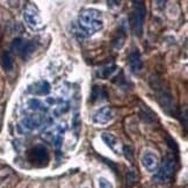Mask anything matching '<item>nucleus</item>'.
Masks as SVG:
<instances>
[{
  "mask_svg": "<svg viewBox=\"0 0 188 188\" xmlns=\"http://www.w3.org/2000/svg\"><path fill=\"white\" fill-rule=\"evenodd\" d=\"M150 86L154 91L156 99L164 112L172 117H178V106L173 94L170 87L165 84V81H163L157 76H152L150 78Z\"/></svg>",
  "mask_w": 188,
  "mask_h": 188,
  "instance_id": "nucleus-1",
  "label": "nucleus"
},
{
  "mask_svg": "<svg viewBox=\"0 0 188 188\" xmlns=\"http://www.w3.org/2000/svg\"><path fill=\"white\" fill-rule=\"evenodd\" d=\"M78 25L84 35H93L104 28V20L101 12L93 8H86L80 12L78 16Z\"/></svg>",
  "mask_w": 188,
  "mask_h": 188,
  "instance_id": "nucleus-2",
  "label": "nucleus"
},
{
  "mask_svg": "<svg viewBox=\"0 0 188 188\" xmlns=\"http://www.w3.org/2000/svg\"><path fill=\"white\" fill-rule=\"evenodd\" d=\"M146 16V6L144 1H134L133 10L129 15V23L136 36L141 37L143 35L144 21Z\"/></svg>",
  "mask_w": 188,
  "mask_h": 188,
  "instance_id": "nucleus-3",
  "label": "nucleus"
},
{
  "mask_svg": "<svg viewBox=\"0 0 188 188\" xmlns=\"http://www.w3.org/2000/svg\"><path fill=\"white\" fill-rule=\"evenodd\" d=\"M177 170V158L173 153H168L165 156L163 163L159 170L154 174V180L159 183H165L171 181Z\"/></svg>",
  "mask_w": 188,
  "mask_h": 188,
  "instance_id": "nucleus-4",
  "label": "nucleus"
},
{
  "mask_svg": "<svg viewBox=\"0 0 188 188\" xmlns=\"http://www.w3.org/2000/svg\"><path fill=\"white\" fill-rule=\"evenodd\" d=\"M27 158L36 167H43L49 163V152L43 145H35L28 150Z\"/></svg>",
  "mask_w": 188,
  "mask_h": 188,
  "instance_id": "nucleus-5",
  "label": "nucleus"
},
{
  "mask_svg": "<svg viewBox=\"0 0 188 188\" xmlns=\"http://www.w3.org/2000/svg\"><path fill=\"white\" fill-rule=\"evenodd\" d=\"M10 49L14 54L21 56L23 59L28 58L30 55L33 54L36 49V43L34 41H27L23 39H15L12 44Z\"/></svg>",
  "mask_w": 188,
  "mask_h": 188,
  "instance_id": "nucleus-6",
  "label": "nucleus"
},
{
  "mask_svg": "<svg viewBox=\"0 0 188 188\" xmlns=\"http://www.w3.org/2000/svg\"><path fill=\"white\" fill-rule=\"evenodd\" d=\"M23 19L26 23L31 29H39L42 26V19L39 13V10L36 8V6L28 4L23 10Z\"/></svg>",
  "mask_w": 188,
  "mask_h": 188,
  "instance_id": "nucleus-7",
  "label": "nucleus"
},
{
  "mask_svg": "<svg viewBox=\"0 0 188 188\" xmlns=\"http://www.w3.org/2000/svg\"><path fill=\"white\" fill-rule=\"evenodd\" d=\"M115 116L114 109L109 106H104L102 108H100L99 110H96L93 115V121L94 123L96 124H101V125H104V124L112 122L113 119Z\"/></svg>",
  "mask_w": 188,
  "mask_h": 188,
  "instance_id": "nucleus-8",
  "label": "nucleus"
},
{
  "mask_svg": "<svg viewBox=\"0 0 188 188\" xmlns=\"http://www.w3.org/2000/svg\"><path fill=\"white\" fill-rule=\"evenodd\" d=\"M142 165L148 172L152 173L154 171H157V168H158V157L151 151H145L142 156Z\"/></svg>",
  "mask_w": 188,
  "mask_h": 188,
  "instance_id": "nucleus-9",
  "label": "nucleus"
},
{
  "mask_svg": "<svg viewBox=\"0 0 188 188\" xmlns=\"http://www.w3.org/2000/svg\"><path fill=\"white\" fill-rule=\"evenodd\" d=\"M128 63L130 66V70L135 74H138L143 69V60L141 57V52L137 49L133 50L128 57Z\"/></svg>",
  "mask_w": 188,
  "mask_h": 188,
  "instance_id": "nucleus-10",
  "label": "nucleus"
},
{
  "mask_svg": "<svg viewBox=\"0 0 188 188\" xmlns=\"http://www.w3.org/2000/svg\"><path fill=\"white\" fill-rule=\"evenodd\" d=\"M101 138H102V141L106 143V145H107L114 153H116V154L122 153V146H121V143H120V141L117 139L116 136H114V135L110 134V133H102Z\"/></svg>",
  "mask_w": 188,
  "mask_h": 188,
  "instance_id": "nucleus-11",
  "label": "nucleus"
},
{
  "mask_svg": "<svg viewBox=\"0 0 188 188\" xmlns=\"http://www.w3.org/2000/svg\"><path fill=\"white\" fill-rule=\"evenodd\" d=\"M41 127V122L37 117L34 116H28L23 119L19 124V129L22 133H31L36 129H39Z\"/></svg>",
  "mask_w": 188,
  "mask_h": 188,
  "instance_id": "nucleus-12",
  "label": "nucleus"
},
{
  "mask_svg": "<svg viewBox=\"0 0 188 188\" xmlns=\"http://www.w3.org/2000/svg\"><path fill=\"white\" fill-rule=\"evenodd\" d=\"M50 84L47 80H42L39 83H35L29 87V92L35 95H48L50 93Z\"/></svg>",
  "mask_w": 188,
  "mask_h": 188,
  "instance_id": "nucleus-13",
  "label": "nucleus"
},
{
  "mask_svg": "<svg viewBox=\"0 0 188 188\" xmlns=\"http://www.w3.org/2000/svg\"><path fill=\"white\" fill-rule=\"evenodd\" d=\"M139 116L143 120L145 123L148 124H153L157 121V114L154 113L152 109H150L146 104H141V109H139Z\"/></svg>",
  "mask_w": 188,
  "mask_h": 188,
  "instance_id": "nucleus-14",
  "label": "nucleus"
},
{
  "mask_svg": "<svg viewBox=\"0 0 188 188\" xmlns=\"http://www.w3.org/2000/svg\"><path fill=\"white\" fill-rule=\"evenodd\" d=\"M117 66L114 64V63H108V64L104 65V66H101L99 70H98V77L101 78V79H107V78H110L113 74L117 71Z\"/></svg>",
  "mask_w": 188,
  "mask_h": 188,
  "instance_id": "nucleus-15",
  "label": "nucleus"
},
{
  "mask_svg": "<svg viewBox=\"0 0 188 188\" xmlns=\"http://www.w3.org/2000/svg\"><path fill=\"white\" fill-rule=\"evenodd\" d=\"M13 65H14V62H13V56L10 55V51L4 52L2 56H1V66H2V69L7 71V72H10L13 69Z\"/></svg>",
  "mask_w": 188,
  "mask_h": 188,
  "instance_id": "nucleus-16",
  "label": "nucleus"
},
{
  "mask_svg": "<svg viewBox=\"0 0 188 188\" xmlns=\"http://www.w3.org/2000/svg\"><path fill=\"white\" fill-rule=\"evenodd\" d=\"M102 99H107V94L104 92V89L101 86H93L92 88V94H91V102H95Z\"/></svg>",
  "mask_w": 188,
  "mask_h": 188,
  "instance_id": "nucleus-17",
  "label": "nucleus"
},
{
  "mask_svg": "<svg viewBox=\"0 0 188 188\" xmlns=\"http://www.w3.org/2000/svg\"><path fill=\"white\" fill-rule=\"evenodd\" d=\"M28 108L31 110H39V112H45L48 109V104L39 99H30L28 101Z\"/></svg>",
  "mask_w": 188,
  "mask_h": 188,
  "instance_id": "nucleus-18",
  "label": "nucleus"
},
{
  "mask_svg": "<svg viewBox=\"0 0 188 188\" xmlns=\"http://www.w3.org/2000/svg\"><path fill=\"white\" fill-rule=\"evenodd\" d=\"M127 185H128L129 187H131V186H134L135 183L137 182V174L135 171H129L128 173H127Z\"/></svg>",
  "mask_w": 188,
  "mask_h": 188,
  "instance_id": "nucleus-19",
  "label": "nucleus"
},
{
  "mask_svg": "<svg viewBox=\"0 0 188 188\" xmlns=\"http://www.w3.org/2000/svg\"><path fill=\"white\" fill-rule=\"evenodd\" d=\"M122 152H124V157L128 159L130 163H134V150L130 146H123Z\"/></svg>",
  "mask_w": 188,
  "mask_h": 188,
  "instance_id": "nucleus-20",
  "label": "nucleus"
},
{
  "mask_svg": "<svg viewBox=\"0 0 188 188\" xmlns=\"http://www.w3.org/2000/svg\"><path fill=\"white\" fill-rule=\"evenodd\" d=\"M98 185H99V188H113V185L110 181H108L106 178H99L98 180Z\"/></svg>",
  "mask_w": 188,
  "mask_h": 188,
  "instance_id": "nucleus-21",
  "label": "nucleus"
}]
</instances>
